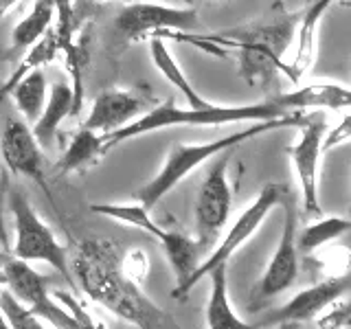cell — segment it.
Instances as JSON below:
<instances>
[{
  "instance_id": "cell-33",
  "label": "cell",
  "mask_w": 351,
  "mask_h": 329,
  "mask_svg": "<svg viewBox=\"0 0 351 329\" xmlns=\"http://www.w3.org/2000/svg\"><path fill=\"white\" fill-rule=\"evenodd\" d=\"M347 138H349V114H345V119L340 121V125L329 134V138H323V151L338 145V143H345Z\"/></svg>"
},
{
  "instance_id": "cell-19",
  "label": "cell",
  "mask_w": 351,
  "mask_h": 329,
  "mask_svg": "<svg viewBox=\"0 0 351 329\" xmlns=\"http://www.w3.org/2000/svg\"><path fill=\"white\" fill-rule=\"evenodd\" d=\"M90 29H82L71 36L69 42H64L62 53H64V60H66V69H69L71 75V93H73V112L71 117H77L82 112L84 108V80H86V73H88V66H90Z\"/></svg>"
},
{
  "instance_id": "cell-22",
  "label": "cell",
  "mask_w": 351,
  "mask_h": 329,
  "mask_svg": "<svg viewBox=\"0 0 351 329\" xmlns=\"http://www.w3.org/2000/svg\"><path fill=\"white\" fill-rule=\"evenodd\" d=\"M11 99L16 101V108L20 110V114L25 117V123L33 125L42 114V108L47 103L49 88H47V77L44 71H31L22 80L16 82V86L11 88Z\"/></svg>"
},
{
  "instance_id": "cell-24",
  "label": "cell",
  "mask_w": 351,
  "mask_h": 329,
  "mask_svg": "<svg viewBox=\"0 0 351 329\" xmlns=\"http://www.w3.org/2000/svg\"><path fill=\"white\" fill-rule=\"evenodd\" d=\"M99 156H104L101 134H97L93 130L80 127L75 132L69 149H66L64 156L60 158L58 171L62 175L71 173V171H82L86 167H90V164H95L99 160Z\"/></svg>"
},
{
  "instance_id": "cell-28",
  "label": "cell",
  "mask_w": 351,
  "mask_h": 329,
  "mask_svg": "<svg viewBox=\"0 0 351 329\" xmlns=\"http://www.w3.org/2000/svg\"><path fill=\"white\" fill-rule=\"evenodd\" d=\"M53 9H55V31L64 42H69L71 36L75 33V5L73 0H53Z\"/></svg>"
},
{
  "instance_id": "cell-13",
  "label": "cell",
  "mask_w": 351,
  "mask_h": 329,
  "mask_svg": "<svg viewBox=\"0 0 351 329\" xmlns=\"http://www.w3.org/2000/svg\"><path fill=\"white\" fill-rule=\"evenodd\" d=\"M347 292H349L347 277L325 279L321 283L312 285V288H305L299 294H294L283 307L270 312L266 318H261L255 327L263 329V327H274L279 323H299L301 325L305 321H312L314 316L325 312L329 305L338 303Z\"/></svg>"
},
{
  "instance_id": "cell-10",
  "label": "cell",
  "mask_w": 351,
  "mask_h": 329,
  "mask_svg": "<svg viewBox=\"0 0 351 329\" xmlns=\"http://www.w3.org/2000/svg\"><path fill=\"white\" fill-rule=\"evenodd\" d=\"M228 156L219 154L217 162L208 169L206 178L197 191L195 200V228L197 241L206 248L215 244L217 235L222 233L224 224L228 222L230 206H233V191L226 178Z\"/></svg>"
},
{
  "instance_id": "cell-23",
  "label": "cell",
  "mask_w": 351,
  "mask_h": 329,
  "mask_svg": "<svg viewBox=\"0 0 351 329\" xmlns=\"http://www.w3.org/2000/svg\"><path fill=\"white\" fill-rule=\"evenodd\" d=\"M58 53H62V40L58 36V31H55V27H51L38 42H33L29 47L27 58L18 64V69L11 73V77L3 84V88H0V99H5L11 93V88L16 86V82L22 80L27 73L38 71L42 66L51 64L55 58H58Z\"/></svg>"
},
{
  "instance_id": "cell-32",
  "label": "cell",
  "mask_w": 351,
  "mask_h": 329,
  "mask_svg": "<svg viewBox=\"0 0 351 329\" xmlns=\"http://www.w3.org/2000/svg\"><path fill=\"white\" fill-rule=\"evenodd\" d=\"M9 191V180L7 175L0 178V248L7 250L9 248V233H7V226H5V197Z\"/></svg>"
},
{
  "instance_id": "cell-35",
  "label": "cell",
  "mask_w": 351,
  "mask_h": 329,
  "mask_svg": "<svg viewBox=\"0 0 351 329\" xmlns=\"http://www.w3.org/2000/svg\"><path fill=\"white\" fill-rule=\"evenodd\" d=\"M274 327H277V329H299V323H279Z\"/></svg>"
},
{
  "instance_id": "cell-18",
  "label": "cell",
  "mask_w": 351,
  "mask_h": 329,
  "mask_svg": "<svg viewBox=\"0 0 351 329\" xmlns=\"http://www.w3.org/2000/svg\"><path fill=\"white\" fill-rule=\"evenodd\" d=\"M211 277V294L206 303V329H257L235 314L228 296V263L206 274Z\"/></svg>"
},
{
  "instance_id": "cell-2",
  "label": "cell",
  "mask_w": 351,
  "mask_h": 329,
  "mask_svg": "<svg viewBox=\"0 0 351 329\" xmlns=\"http://www.w3.org/2000/svg\"><path fill=\"white\" fill-rule=\"evenodd\" d=\"M299 18V14H294L272 22H252V25L215 33V36L189 38L182 33H171V36L213 55L237 51L235 55L239 62V75L250 86H268L274 75L283 73V53L288 51L294 38Z\"/></svg>"
},
{
  "instance_id": "cell-21",
  "label": "cell",
  "mask_w": 351,
  "mask_h": 329,
  "mask_svg": "<svg viewBox=\"0 0 351 329\" xmlns=\"http://www.w3.org/2000/svg\"><path fill=\"white\" fill-rule=\"evenodd\" d=\"M149 58H152L154 66H156V71L165 77V80H167L173 88H178L180 95L184 97L186 106L189 108L211 106V101H206V99L193 88V84L186 80V75L182 73L178 62L173 60V55L167 49V44H165V38H160V36L149 38Z\"/></svg>"
},
{
  "instance_id": "cell-9",
  "label": "cell",
  "mask_w": 351,
  "mask_h": 329,
  "mask_svg": "<svg viewBox=\"0 0 351 329\" xmlns=\"http://www.w3.org/2000/svg\"><path fill=\"white\" fill-rule=\"evenodd\" d=\"M296 228H299V217H296L294 206L285 204V224L281 230V239L277 250L268 263L266 272L255 283L250 292V310H257L259 305L270 301L272 296L285 292L299 277V246H296Z\"/></svg>"
},
{
  "instance_id": "cell-36",
  "label": "cell",
  "mask_w": 351,
  "mask_h": 329,
  "mask_svg": "<svg viewBox=\"0 0 351 329\" xmlns=\"http://www.w3.org/2000/svg\"><path fill=\"white\" fill-rule=\"evenodd\" d=\"M0 329H11L9 323H7V318L3 316V312H0Z\"/></svg>"
},
{
  "instance_id": "cell-27",
  "label": "cell",
  "mask_w": 351,
  "mask_h": 329,
  "mask_svg": "<svg viewBox=\"0 0 351 329\" xmlns=\"http://www.w3.org/2000/svg\"><path fill=\"white\" fill-rule=\"evenodd\" d=\"M0 312L11 329H44L40 318L33 316L7 288H0Z\"/></svg>"
},
{
  "instance_id": "cell-3",
  "label": "cell",
  "mask_w": 351,
  "mask_h": 329,
  "mask_svg": "<svg viewBox=\"0 0 351 329\" xmlns=\"http://www.w3.org/2000/svg\"><path fill=\"white\" fill-rule=\"evenodd\" d=\"M314 114H305V112H290L279 119H270V121H257V123L248 125L246 130H239L235 134H228L222 138L208 141V143H195V145H184V143H178L173 145L165 158L162 169L154 175L152 180H147L143 186H138L134 193V200L138 204H143L145 208L156 206L165 195H167L171 189H176L186 175H189L193 169L200 167L202 162H206L208 158H215L219 154L235 149L241 143H246L250 138H257L261 134L272 130H283V127H301L303 123H307Z\"/></svg>"
},
{
  "instance_id": "cell-6",
  "label": "cell",
  "mask_w": 351,
  "mask_h": 329,
  "mask_svg": "<svg viewBox=\"0 0 351 329\" xmlns=\"http://www.w3.org/2000/svg\"><path fill=\"white\" fill-rule=\"evenodd\" d=\"M7 204L14 213L16 222V241H14V255L22 261H42L49 263L58 270L62 277L75 288L73 274H71V263H69V250H66L51 228L40 219V215L33 211V206L25 197L20 189H9L7 191Z\"/></svg>"
},
{
  "instance_id": "cell-5",
  "label": "cell",
  "mask_w": 351,
  "mask_h": 329,
  "mask_svg": "<svg viewBox=\"0 0 351 329\" xmlns=\"http://www.w3.org/2000/svg\"><path fill=\"white\" fill-rule=\"evenodd\" d=\"M90 211L97 215H104L110 219H117L121 224L136 226L141 230L149 233L154 239H158L162 244L165 255H167L173 274H176V285L184 283L186 277L197 268V263L202 261V250L204 246L197 239L184 235L182 230H167L160 224L154 222V217L149 215V208L143 204H90Z\"/></svg>"
},
{
  "instance_id": "cell-31",
  "label": "cell",
  "mask_w": 351,
  "mask_h": 329,
  "mask_svg": "<svg viewBox=\"0 0 351 329\" xmlns=\"http://www.w3.org/2000/svg\"><path fill=\"white\" fill-rule=\"evenodd\" d=\"M349 325V307L347 303H334V310L327 316H323L318 321V327L321 329H347Z\"/></svg>"
},
{
  "instance_id": "cell-30",
  "label": "cell",
  "mask_w": 351,
  "mask_h": 329,
  "mask_svg": "<svg viewBox=\"0 0 351 329\" xmlns=\"http://www.w3.org/2000/svg\"><path fill=\"white\" fill-rule=\"evenodd\" d=\"M58 299H62L66 305H69V312L80 321V327L82 329H106V325L104 323H99V321H95V318L86 312V307L75 299V296H71V294H66V292H58Z\"/></svg>"
},
{
  "instance_id": "cell-20",
  "label": "cell",
  "mask_w": 351,
  "mask_h": 329,
  "mask_svg": "<svg viewBox=\"0 0 351 329\" xmlns=\"http://www.w3.org/2000/svg\"><path fill=\"white\" fill-rule=\"evenodd\" d=\"M71 112H73L71 86L66 82H58L51 88L47 103L42 108V114L38 117L36 123L31 125V132H33V136H36V141L40 143V147L51 145L60 123L66 117H71Z\"/></svg>"
},
{
  "instance_id": "cell-8",
  "label": "cell",
  "mask_w": 351,
  "mask_h": 329,
  "mask_svg": "<svg viewBox=\"0 0 351 329\" xmlns=\"http://www.w3.org/2000/svg\"><path fill=\"white\" fill-rule=\"evenodd\" d=\"M0 277H3L7 290L14 294L33 316L49 321L55 329H82L80 321H77L66 307L58 305L51 299L47 277H42L40 272L33 270L29 266V261L7 255L3 266H0Z\"/></svg>"
},
{
  "instance_id": "cell-26",
  "label": "cell",
  "mask_w": 351,
  "mask_h": 329,
  "mask_svg": "<svg viewBox=\"0 0 351 329\" xmlns=\"http://www.w3.org/2000/svg\"><path fill=\"white\" fill-rule=\"evenodd\" d=\"M349 228H351V224L347 217H336V215L325 217L321 222H314L307 226L301 233L299 241H296V246H299V250H303V252H312L316 248L329 244V241L343 237Z\"/></svg>"
},
{
  "instance_id": "cell-4",
  "label": "cell",
  "mask_w": 351,
  "mask_h": 329,
  "mask_svg": "<svg viewBox=\"0 0 351 329\" xmlns=\"http://www.w3.org/2000/svg\"><path fill=\"white\" fill-rule=\"evenodd\" d=\"M290 112H285L283 108L274 106L270 101L261 103H250V106H206V108H178L173 101H167L162 106H154L145 114H141L132 123L123 125L117 132L110 134H101V149L108 154L114 145L123 141H130L134 136L149 134L156 130H167V127H180V125H224V123H257V121H270L279 119Z\"/></svg>"
},
{
  "instance_id": "cell-17",
  "label": "cell",
  "mask_w": 351,
  "mask_h": 329,
  "mask_svg": "<svg viewBox=\"0 0 351 329\" xmlns=\"http://www.w3.org/2000/svg\"><path fill=\"white\" fill-rule=\"evenodd\" d=\"M336 3L338 0H316V3L299 18V22H296V25H299V33H296V38H299V47H296L294 60L283 64V73H281V75L288 77L292 84L299 82L305 75V71L314 64L318 25H321V18L325 16V11Z\"/></svg>"
},
{
  "instance_id": "cell-11",
  "label": "cell",
  "mask_w": 351,
  "mask_h": 329,
  "mask_svg": "<svg viewBox=\"0 0 351 329\" xmlns=\"http://www.w3.org/2000/svg\"><path fill=\"white\" fill-rule=\"evenodd\" d=\"M114 27L125 40H141L160 31H189L197 27V11L160 3H132L119 11Z\"/></svg>"
},
{
  "instance_id": "cell-25",
  "label": "cell",
  "mask_w": 351,
  "mask_h": 329,
  "mask_svg": "<svg viewBox=\"0 0 351 329\" xmlns=\"http://www.w3.org/2000/svg\"><path fill=\"white\" fill-rule=\"evenodd\" d=\"M53 0H33L27 18H22L11 31V49H29L53 27Z\"/></svg>"
},
{
  "instance_id": "cell-34",
  "label": "cell",
  "mask_w": 351,
  "mask_h": 329,
  "mask_svg": "<svg viewBox=\"0 0 351 329\" xmlns=\"http://www.w3.org/2000/svg\"><path fill=\"white\" fill-rule=\"evenodd\" d=\"M18 3H20V0H0V20H3Z\"/></svg>"
},
{
  "instance_id": "cell-1",
  "label": "cell",
  "mask_w": 351,
  "mask_h": 329,
  "mask_svg": "<svg viewBox=\"0 0 351 329\" xmlns=\"http://www.w3.org/2000/svg\"><path fill=\"white\" fill-rule=\"evenodd\" d=\"M69 263L73 279L84 294L121 321L138 329H182L123 272L121 252L112 239L93 237L80 241Z\"/></svg>"
},
{
  "instance_id": "cell-14",
  "label": "cell",
  "mask_w": 351,
  "mask_h": 329,
  "mask_svg": "<svg viewBox=\"0 0 351 329\" xmlns=\"http://www.w3.org/2000/svg\"><path fill=\"white\" fill-rule=\"evenodd\" d=\"M0 154L9 167L11 173L27 175V178L36 180L44 191L47 182H44V158L42 147L31 132V125L25 123V119H7L3 132H0Z\"/></svg>"
},
{
  "instance_id": "cell-15",
  "label": "cell",
  "mask_w": 351,
  "mask_h": 329,
  "mask_svg": "<svg viewBox=\"0 0 351 329\" xmlns=\"http://www.w3.org/2000/svg\"><path fill=\"white\" fill-rule=\"evenodd\" d=\"M147 112V101L132 90H108L101 93L88 112L82 127L93 130L97 134H110L134 119Z\"/></svg>"
},
{
  "instance_id": "cell-29",
  "label": "cell",
  "mask_w": 351,
  "mask_h": 329,
  "mask_svg": "<svg viewBox=\"0 0 351 329\" xmlns=\"http://www.w3.org/2000/svg\"><path fill=\"white\" fill-rule=\"evenodd\" d=\"M121 268H123V272L132 281L138 283V281L145 279V274L149 270V261H147L143 250H130L128 255L121 257Z\"/></svg>"
},
{
  "instance_id": "cell-37",
  "label": "cell",
  "mask_w": 351,
  "mask_h": 329,
  "mask_svg": "<svg viewBox=\"0 0 351 329\" xmlns=\"http://www.w3.org/2000/svg\"><path fill=\"white\" fill-rule=\"evenodd\" d=\"M22 3H29V0H22Z\"/></svg>"
},
{
  "instance_id": "cell-16",
  "label": "cell",
  "mask_w": 351,
  "mask_h": 329,
  "mask_svg": "<svg viewBox=\"0 0 351 329\" xmlns=\"http://www.w3.org/2000/svg\"><path fill=\"white\" fill-rule=\"evenodd\" d=\"M266 101L283 108L285 112H303V110H310V108L340 110L349 106L351 95H349V88L340 84H310L290 93L274 95L266 99Z\"/></svg>"
},
{
  "instance_id": "cell-12",
  "label": "cell",
  "mask_w": 351,
  "mask_h": 329,
  "mask_svg": "<svg viewBox=\"0 0 351 329\" xmlns=\"http://www.w3.org/2000/svg\"><path fill=\"white\" fill-rule=\"evenodd\" d=\"M325 119L312 117L307 123L301 125V134L294 145L288 149L296 180L301 186L303 208L305 213H321V202H318V162L323 154V134H325Z\"/></svg>"
},
{
  "instance_id": "cell-7",
  "label": "cell",
  "mask_w": 351,
  "mask_h": 329,
  "mask_svg": "<svg viewBox=\"0 0 351 329\" xmlns=\"http://www.w3.org/2000/svg\"><path fill=\"white\" fill-rule=\"evenodd\" d=\"M283 197H285L283 184L268 182L266 186H263V189L259 191V195L252 200V204L246 208V211H241V215L235 219L233 226L228 228V233L222 241H219V246H215V250L204 261L197 263V268L189 274V279L180 285H176V288L171 290L173 299H184V296L193 290V285L200 283V279H204L213 268L228 263L230 257H233L235 252L241 248V244H246V241L255 235V230L261 226V222L268 217V213L272 211V208L279 202H283Z\"/></svg>"
}]
</instances>
